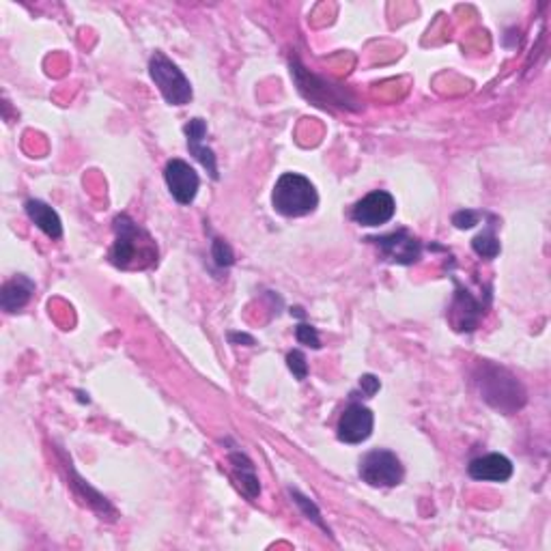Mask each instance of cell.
Returning a JSON list of instances; mask_svg holds the SVG:
<instances>
[{
	"label": "cell",
	"mask_w": 551,
	"mask_h": 551,
	"mask_svg": "<svg viewBox=\"0 0 551 551\" xmlns=\"http://www.w3.org/2000/svg\"><path fill=\"white\" fill-rule=\"evenodd\" d=\"M212 257L218 267H231L235 263V254H233L231 246L224 240H220V237H215L212 243Z\"/></svg>",
	"instance_id": "44dd1931"
},
{
	"label": "cell",
	"mask_w": 551,
	"mask_h": 551,
	"mask_svg": "<svg viewBox=\"0 0 551 551\" xmlns=\"http://www.w3.org/2000/svg\"><path fill=\"white\" fill-rule=\"evenodd\" d=\"M24 209L28 218H31V223L35 224L39 231H43L50 240H59L62 235V223L59 214H56L48 203L39 201V198H31V201H26Z\"/></svg>",
	"instance_id": "2e32d148"
},
{
	"label": "cell",
	"mask_w": 551,
	"mask_h": 551,
	"mask_svg": "<svg viewBox=\"0 0 551 551\" xmlns=\"http://www.w3.org/2000/svg\"><path fill=\"white\" fill-rule=\"evenodd\" d=\"M379 388H382V382H379L375 375H362L360 390H362V394H365V399H371V396L377 394Z\"/></svg>",
	"instance_id": "cb8c5ba5"
},
{
	"label": "cell",
	"mask_w": 551,
	"mask_h": 551,
	"mask_svg": "<svg viewBox=\"0 0 551 551\" xmlns=\"http://www.w3.org/2000/svg\"><path fill=\"white\" fill-rule=\"evenodd\" d=\"M112 224H115V243L108 259L117 270H147L157 263V243L128 214L117 215Z\"/></svg>",
	"instance_id": "6da1fadb"
},
{
	"label": "cell",
	"mask_w": 551,
	"mask_h": 551,
	"mask_svg": "<svg viewBox=\"0 0 551 551\" xmlns=\"http://www.w3.org/2000/svg\"><path fill=\"white\" fill-rule=\"evenodd\" d=\"M360 479L371 487H396L403 482L405 470H403L401 459L392 451H377L366 452L360 459V468H357Z\"/></svg>",
	"instance_id": "5b68a950"
},
{
	"label": "cell",
	"mask_w": 551,
	"mask_h": 551,
	"mask_svg": "<svg viewBox=\"0 0 551 551\" xmlns=\"http://www.w3.org/2000/svg\"><path fill=\"white\" fill-rule=\"evenodd\" d=\"M480 214L479 212H471V209H463V212H457L452 215V224L457 226V229H471V226L479 224Z\"/></svg>",
	"instance_id": "603a6c76"
},
{
	"label": "cell",
	"mask_w": 551,
	"mask_h": 551,
	"mask_svg": "<svg viewBox=\"0 0 551 551\" xmlns=\"http://www.w3.org/2000/svg\"><path fill=\"white\" fill-rule=\"evenodd\" d=\"M229 463L233 465V479L237 480V487L246 493L248 499H257L261 493V482L257 479L254 463L250 461L248 454L242 451H231Z\"/></svg>",
	"instance_id": "9a60e30c"
},
{
	"label": "cell",
	"mask_w": 551,
	"mask_h": 551,
	"mask_svg": "<svg viewBox=\"0 0 551 551\" xmlns=\"http://www.w3.org/2000/svg\"><path fill=\"white\" fill-rule=\"evenodd\" d=\"M287 366L289 371L293 373V377L298 382H304L309 377V362H306V356L299 349H293L287 354Z\"/></svg>",
	"instance_id": "ffe728a7"
},
{
	"label": "cell",
	"mask_w": 551,
	"mask_h": 551,
	"mask_svg": "<svg viewBox=\"0 0 551 551\" xmlns=\"http://www.w3.org/2000/svg\"><path fill=\"white\" fill-rule=\"evenodd\" d=\"M375 416L373 412L362 403H351V405L340 413L337 424V435L345 444H362L373 433Z\"/></svg>",
	"instance_id": "ba28073f"
},
{
	"label": "cell",
	"mask_w": 551,
	"mask_h": 551,
	"mask_svg": "<svg viewBox=\"0 0 551 551\" xmlns=\"http://www.w3.org/2000/svg\"><path fill=\"white\" fill-rule=\"evenodd\" d=\"M151 81L160 89L162 98L170 106H185L192 100V84L185 78V73L175 65L164 52H156L149 59Z\"/></svg>",
	"instance_id": "277c9868"
},
{
	"label": "cell",
	"mask_w": 551,
	"mask_h": 551,
	"mask_svg": "<svg viewBox=\"0 0 551 551\" xmlns=\"http://www.w3.org/2000/svg\"><path fill=\"white\" fill-rule=\"evenodd\" d=\"M65 470L70 471V485L73 487V491H76V496L84 499V502H87L90 508L98 510L101 517H110V519H115V515H117L115 508L108 504V499L101 496V493L95 491L87 480L78 476V471L71 468V461H67V459H65Z\"/></svg>",
	"instance_id": "e0dca14e"
},
{
	"label": "cell",
	"mask_w": 551,
	"mask_h": 551,
	"mask_svg": "<svg viewBox=\"0 0 551 551\" xmlns=\"http://www.w3.org/2000/svg\"><path fill=\"white\" fill-rule=\"evenodd\" d=\"M271 204L285 218H302L317 209L319 195L309 177L299 173H285L276 181Z\"/></svg>",
	"instance_id": "3957f363"
},
{
	"label": "cell",
	"mask_w": 551,
	"mask_h": 551,
	"mask_svg": "<svg viewBox=\"0 0 551 551\" xmlns=\"http://www.w3.org/2000/svg\"><path fill=\"white\" fill-rule=\"evenodd\" d=\"M471 248H474V252L482 259H496L499 254V250H502L493 229H487V231H482L480 235H476L474 240H471Z\"/></svg>",
	"instance_id": "ac0fdd59"
},
{
	"label": "cell",
	"mask_w": 551,
	"mask_h": 551,
	"mask_svg": "<svg viewBox=\"0 0 551 551\" xmlns=\"http://www.w3.org/2000/svg\"><path fill=\"white\" fill-rule=\"evenodd\" d=\"M396 214L394 196L385 190H375L357 201L351 209V220L360 226H382L388 224Z\"/></svg>",
	"instance_id": "52a82bcc"
},
{
	"label": "cell",
	"mask_w": 551,
	"mask_h": 551,
	"mask_svg": "<svg viewBox=\"0 0 551 551\" xmlns=\"http://www.w3.org/2000/svg\"><path fill=\"white\" fill-rule=\"evenodd\" d=\"M295 338H298L302 345H306V347L321 349L319 332H317V329L312 328L310 323H299V326L295 328Z\"/></svg>",
	"instance_id": "7402d4cb"
},
{
	"label": "cell",
	"mask_w": 551,
	"mask_h": 551,
	"mask_svg": "<svg viewBox=\"0 0 551 551\" xmlns=\"http://www.w3.org/2000/svg\"><path fill=\"white\" fill-rule=\"evenodd\" d=\"M454 285H457V298H454L452 304V323L454 328L459 329V332H474L476 326H479L482 319V312H485V306L482 302L471 295L468 289H463L459 285L457 280H454Z\"/></svg>",
	"instance_id": "8fae6325"
},
{
	"label": "cell",
	"mask_w": 551,
	"mask_h": 551,
	"mask_svg": "<svg viewBox=\"0 0 551 551\" xmlns=\"http://www.w3.org/2000/svg\"><path fill=\"white\" fill-rule=\"evenodd\" d=\"M470 479L482 482H507L513 476V463L499 452L485 454L468 465Z\"/></svg>",
	"instance_id": "7c38bea8"
},
{
	"label": "cell",
	"mask_w": 551,
	"mask_h": 551,
	"mask_svg": "<svg viewBox=\"0 0 551 551\" xmlns=\"http://www.w3.org/2000/svg\"><path fill=\"white\" fill-rule=\"evenodd\" d=\"M291 76H293V81L298 82L299 93H302L306 100L315 101L317 106L328 108L329 104H337L340 108H354L351 104H356L354 98H351L347 90H343L340 87H334V84L312 76V73L306 70V67L299 65L298 61L291 62Z\"/></svg>",
	"instance_id": "8992f818"
},
{
	"label": "cell",
	"mask_w": 551,
	"mask_h": 551,
	"mask_svg": "<svg viewBox=\"0 0 551 551\" xmlns=\"http://www.w3.org/2000/svg\"><path fill=\"white\" fill-rule=\"evenodd\" d=\"M185 138H187V151L192 153V156L196 157L198 162L203 164L204 168H207L209 177L218 179V164H215V153L209 149V147H203V138L204 134H207V123L203 121V119H192L190 123L184 128Z\"/></svg>",
	"instance_id": "4fadbf2b"
},
{
	"label": "cell",
	"mask_w": 551,
	"mask_h": 551,
	"mask_svg": "<svg viewBox=\"0 0 551 551\" xmlns=\"http://www.w3.org/2000/svg\"><path fill=\"white\" fill-rule=\"evenodd\" d=\"M371 242L377 243V248L382 250L385 261H390V263L413 265L423 257V243L405 229L390 233V235L375 237Z\"/></svg>",
	"instance_id": "9c48e42d"
},
{
	"label": "cell",
	"mask_w": 551,
	"mask_h": 551,
	"mask_svg": "<svg viewBox=\"0 0 551 551\" xmlns=\"http://www.w3.org/2000/svg\"><path fill=\"white\" fill-rule=\"evenodd\" d=\"M229 340L233 345H246V347H252L254 345V338L250 337V334H242V332H231L229 334Z\"/></svg>",
	"instance_id": "d4e9b609"
},
{
	"label": "cell",
	"mask_w": 551,
	"mask_h": 551,
	"mask_svg": "<svg viewBox=\"0 0 551 551\" xmlns=\"http://www.w3.org/2000/svg\"><path fill=\"white\" fill-rule=\"evenodd\" d=\"M33 293H35V282L24 274H18L3 285V291H0V306H3V310L7 312H18L31 302Z\"/></svg>",
	"instance_id": "5bb4252c"
},
{
	"label": "cell",
	"mask_w": 551,
	"mask_h": 551,
	"mask_svg": "<svg viewBox=\"0 0 551 551\" xmlns=\"http://www.w3.org/2000/svg\"><path fill=\"white\" fill-rule=\"evenodd\" d=\"M289 496L293 498V502L298 504L299 507V510H302V513L306 515V519H310L312 524H317L321 527V530H326L328 534H329V527H328V524L326 521H323V517H321V510L317 508V504L312 502L310 498H306L304 493H299L298 489H289Z\"/></svg>",
	"instance_id": "d6986e66"
},
{
	"label": "cell",
	"mask_w": 551,
	"mask_h": 551,
	"mask_svg": "<svg viewBox=\"0 0 551 551\" xmlns=\"http://www.w3.org/2000/svg\"><path fill=\"white\" fill-rule=\"evenodd\" d=\"M164 179H166L168 192L173 195L179 204H192L201 187L196 170L184 160H170L164 168Z\"/></svg>",
	"instance_id": "30bf717a"
},
{
	"label": "cell",
	"mask_w": 551,
	"mask_h": 551,
	"mask_svg": "<svg viewBox=\"0 0 551 551\" xmlns=\"http://www.w3.org/2000/svg\"><path fill=\"white\" fill-rule=\"evenodd\" d=\"M474 377L482 399L498 412L515 413L526 405L524 385L507 368L491 365V362H480Z\"/></svg>",
	"instance_id": "7a4b0ae2"
}]
</instances>
